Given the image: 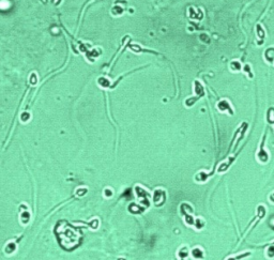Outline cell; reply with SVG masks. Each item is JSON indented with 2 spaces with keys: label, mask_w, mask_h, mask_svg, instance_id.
I'll use <instances>...</instances> for the list:
<instances>
[{
  "label": "cell",
  "mask_w": 274,
  "mask_h": 260,
  "mask_svg": "<svg viewBox=\"0 0 274 260\" xmlns=\"http://www.w3.org/2000/svg\"><path fill=\"white\" fill-rule=\"evenodd\" d=\"M165 200H166L165 192L162 191V189H157L154 192V194H153V201H154L155 206L157 207L162 206V204H165Z\"/></svg>",
  "instance_id": "cell-1"
},
{
  "label": "cell",
  "mask_w": 274,
  "mask_h": 260,
  "mask_svg": "<svg viewBox=\"0 0 274 260\" xmlns=\"http://www.w3.org/2000/svg\"><path fill=\"white\" fill-rule=\"evenodd\" d=\"M273 66H274V62H273Z\"/></svg>",
  "instance_id": "cell-11"
},
{
  "label": "cell",
  "mask_w": 274,
  "mask_h": 260,
  "mask_svg": "<svg viewBox=\"0 0 274 260\" xmlns=\"http://www.w3.org/2000/svg\"><path fill=\"white\" fill-rule=\"evenodd\" d=\"M267 255H268V257H270V258L274 257V245L269 247V249H268V252H267Z\"/></svg>",
  "instance_id": "cell-8"
},
{
  "label": "cell",
  "mask_w": 274,
  "mask_h": 260,
  "mask_svg": "<svg viewBox=\"0 0 274 260\" xmlns=\"http://www.w3.org/2000/svg\"><path fill=\"white\" fill-rule=\"evenodd\" d=\"M270 199H271V200H272V202H274V193L270 196Z\"/></svg>",
  "instance_id": "cell-10"
},
{
  "label": "cell",
  "mask_w": 274,
  "mask_h": 260,
  "mask_svg": "<svg viewBox=\"0 0 274 260\" xmlns=\"http://www.w3.org/2000/svg\"><path fill=\"white\" fill-rule=\"evenodd\" d=\"M230 69L232 70V71H236V72H239L241 70V64L240 62L238 61H232L230 63Z\"/></svg>",
  "instance_id": "cell-6"
},
{
  "label": "cell",
  "mask_w": 274,
  "mask_h": 260,
  "mask_svg": "<svg viewBox=\"0 0 274 260\" xmlns=\"http://www.w3.org/2000/svg\"><path fill=\"white\" fill-rule=\"evenodd\" d=\"M192 257L194 259H202V257H203V252H202V249H200V248H198V247H196V248H194L192 251Z\"/></svg>",
  "instance_id": "cell-5"
},
{
  "label": "cell",
  "mask_w": 274,
  "mask_h": 260,
  "mask_svg": "<svg viewBox=\"0 0 274 260\" xmlns=\"http://www.w3.org/2000/svg\"><path fill=\"white\" fill-rule=\"evenodd\" d=\"M217 109L220 111H222V112H228L229 115L233 114L232 107H231L230 103L227 101V100H222V101L218 102V103H217Z\"/></svg>",
  "instance_id": "cell-2"
},
{
  "label": "cell",
  "mask_w": 274,
  "mask_h": 260,
  "mask_svg": "<svg viewBox=\"0 0 274 260\" xmlns=\"http://www.w3.org/2000/svg\"><path fill=\"white\" fill-rule=\"evenodd\" d=\"M265 138H266V137H263V141H262V144H261L260 149H259V151H258V153H257V159H258V161H259L260 163H267L268 159H269L268 152L263 149V146H265Z\"/></svg>",
  "instance_id": "cell-3"
},
{
  "label": "cell",
  "mask_w": 274,
  "mask_h": 260,
  "mask_svg": "<svg viewBox=\"0 0 274 260\" xmlns=\"http://www.w3.org/2000/svg\"><path fill=\"white\" fill-rule=\"evenodd\" d=\"M104 193H105L104 195H105V196H106V197H110V196H112V191H110L109 189H105Z\"/></svg>",
  "instance_id": "cell-9"
},
{
  "label": "cell",
  "mask_w": 274,
  "mask_h": 260,
  "mask_svg": "<svg viewBox=\"0 0 274 260\" xmlns=\"http://www.w3.org/2000/svg\"><path fill=\"white\" fill-rule=\"evenodd\" d=\"M263 57H265L266 61L269 62L270 64H273V62H274V47H269V48L266 49Z\"/></svg>",
  "instance_id": "cell-4"
},
{
  "label": "cell",
  "mask_w": 274,
  "mask_h": 260,
  "mask_svg": "<svg viewBox=\"0 0 274 260\" xmlns=\"http://www.w3.org/2000/svg\"><path fill=\"white\" fill-rule=\"evenodd\" d=\"M187 255H188L187 248V247H182V248L180 249V252H179V257H181V259H183V258L185 259L187 257Z\"/></svg>",
  "instance_id": "cell-7"
}]
</instances>
